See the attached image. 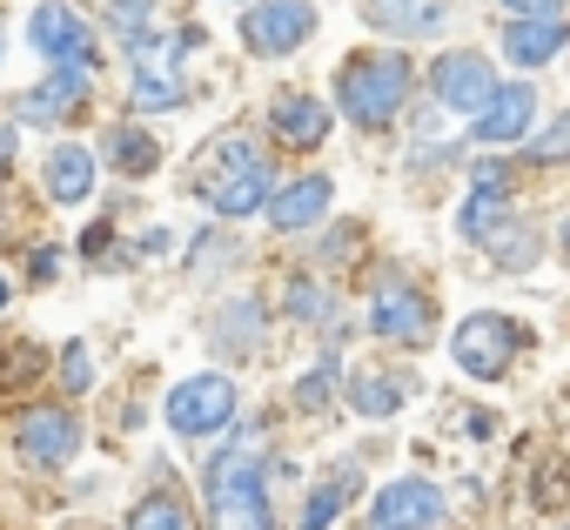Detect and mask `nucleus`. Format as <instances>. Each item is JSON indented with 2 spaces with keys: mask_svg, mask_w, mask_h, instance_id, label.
I'll use <instances>...</instances> for the list:
<instances>
[{
  "mask_svg": "<svg viewBox=\"0 0 570 530\" xmlns=\"http://www.w3.org/2000/svg\"><path fill=\"white\" fill-rule=\"evenodd\" d=\"M416 95V61L403 48H363L336 68V115L356 128H390Z\"/></svg>",
  "mask_w": 570,
  "mask_h": 530,
  "instance_id": "1",
  "label": "nucleus"
},
{
  "mask_svg": "<svg viewBox=\"0 0 570 530\" xmlns=\"http://www.w3.org/2000/svg\"><path fill=\"white\" fill-rule=\"evenodd\" d=\"M195 188H202V202H208L222 222H248V215H268V202H275V168H268V155H262L248 135L228 128V135L208 141Z\"/></svg>",
  "mask_w": 570,
  "mask_h": 530,
  "instance_id": "2",
  "label": "nucleus"
},
{
  "mask_svg": "<svg viewBox=\"0 0 570 530\" xmlns=\"http://www.w3.org/2000/svg\"><path fill=\"white\" fill-rule=\"evenodd\" d=\"M208 523L215 530H275V510H268V470H262V450L255 443H228L208 477Z\"/></svg>",
  "mask_w": 570,
  "mask_h": 530,
  "instance_id": "3",
  "label": "nucleus"
},
{
  "mask_svg": "<svg viewBox=\"0 0 570 530\" xmlns=\"http://www.w3.org/2000/svg\"><path fill=\"white\" fill-rule=\"evenodd\" d=\"M523 350H530V330L517 316H503V310H476V316H463L450 330V356H456V370L470 383H503Z\"/></svg>",
  "mask_w": 570,
  "mask_h": 530,
  "instance_id": "4",
  "label": "nucleus"
},
{
  "mask_svg": "<svg viewBox=\"0 0 570 530\" xmlns=\"http://www.w3.org/2000/svg\"><path fill=\"white\" fill-rule=\"evenodd\" d=\"M370 336L396 343V350L436 343V296L423 283H410V276H383L376 296H370Z\"/></svg>",
  "mask_w": 570,
  "mask_h": 530,
  "instance_id": "5",
  "label": "nucleus"
},
{
  "mask_svg": "<svg viewBox=\"0 0 570 530\" xmlns=\"http://www.w3.org/2000/svg\"><path fill=\"white\" fill-rule=\"evenodd\" d=\"M316 28H323L316 0H255V8H242V48L255 61H282V55L309 48Z\"/></svg>",
  "mask_w": 570,
  "mask_h": 530,
  "instance_id": "6",
  "label": "nucleus"
},
{
  "mask_svg": "<svg viewBox=\"0 0 570 530\" xmlns=\"http://www.w3.org/2000/svg\"><path fill=\"white\" fill-rule=\"evenodd\" d=\"M161 416H168V430L175 436H215V430H228L235 423V376L228 370H195L188 383H175L168 390V403H161Z\"/></svg>",
  "mask_w": 570,
  "mask_h": 530,
  "instance_id": "7",
  "label": "nucleus"
},
{
  "mask_svg": "<svg viewBox=\"0 0 570 530\" xmlns=\"http://www.w3.org/2000/svg\"><path fill=\"white\" fill-rule=\"evenodd\" d=\"M28 41H35V55L55 61V68H81V75L101 68V48H95L88 21L68 8V0H35V8H28Z\"/></svg>",
  "mask_w": 570,
  "mask_h": 530,
  "instance_id": "8",
  "label": "nucleus"
},
{
  "mask_svg": "<svg viewBox=\"0 0 570 530\" xmlns=\"http://www.w3.org/2000/svg\"><path fill=\"white\" fill-rule=\"evenodd\" d=\"M430 95H436V108H450V115L470 121L497 95V61L476 55V48H450V55L430 61Z\"/></svg>",
  "mask_w": 570,
  "mask_h": 530,
  "instance_id": "9",
  "label": "nucleus"
},
{
  "mask_svg": "<svg viewBox=\"0 0 570 530\" xmlns=\"http://www.w3.org/2000/svg\"><path fill=\"white\" fill-rule=\"evenodd\" d=\"M537 121H543L537 88L530 81H497V95L470 115V141L476 148H517V141H530Z\"/></svg>",
  "mask_w": 570,
  "mask_h": 530,
  "instance_id": "10",
  "label": "nucleus"
},
{
  "mask_svg": "<svg viewBox=\"0 0 570 530\" xmlns=\"http://www.w3.org/2000/svg\"><path fill=\"white\" fill-rule=\"evenodd\" d=\"M443 517H450V503L430 477H396L370 503V530H443Z\"/></svg>",
  "mask_w": 570,
  "mask_h": 530,
  "instance_id": "11",
  "label": "nucleus"
},
{
  "mask_svg": "<svg viewBox=\"0 0 570 530\" xmlns=\"http://www.w3.org/2000/svg\"><path fill=\"white\" fill-rule=\"evenodd\" d=\"M330 128H336V115H330V101H323V95L282 88V95L268 101V135H275L282 148H296V155L323 148V141H330Z\"/></svg>",
  "mask_w": 570,
  "mask_h": 530,
  "instance_id": "12",
  "label": "nucleus"
},
{
  "mask_svg": "<svg viewBox=\"0 0 570 530\" xmlns=\"http://www.w3.org/2000/svg\"><path fill=\"white\" fill-rule=\"evenodd\" d=\"M175 48H181V41H175ZM175 48L135 41V108H141V115H175V108L188 101V81H181Z\"/></svg>",
  "mask_w": 570,
  "mask_h": 530,
  "instance_id": "13",
  "label": "nucleus"
},
{
  "mask_svg": "<svg viewBox=\"0 0 570 530\" xmlns=\"http://www.w3.org/2000/svg\"><path fill=\"white\" fill-rule=\"evenodd\" d=\"M356 14L383 41H436V35H450V0H363Z\"/></svg>",
  "mask_w": 570,
  "mask_h": 530,
  "instance_id": "14",
  "label": "nucleus"
},
{
  "mask_svg": "<svg viewBox=\"0 0 570 530\" xmlns=\"http://www.w3.org/2000/svg\"><path fill=\"white\" fill-rule=\"evenodd\" d=\"M563 48H570V14H523V21H503V41H497V55L517 61L523 75L550 68Z\"/></svg>",
  "mask_w": 570,
  "mask_h": 530,
  "instance_id": "15",
  "label": "nucleus"
},
{
  "mask_svg": "<svg viewBox=\"0 0 570 530\" xmlns=\"http://www.w3.org/2000/svg\"><path fill=\"white\" fill-rule=\"evenodd\" d=\"M88 88H95V75H81V68H48V75L14 101V115L35 121V128H61L68 115L88 108Z\"/></svg>",
  "mask_w": 570,
  "mask_h": 530,
  "instance_id": "16",
  "label": "nucleus"
},
{
  "mask_svg": "<svg viewBox=\"0 0 570 530\" xmlns=\"http://www.w3.org/2000/svg\"><path fill=\"white\" fill-rule=\"evenodd\" d=\"M330 208H336V181H330V175H296L289 188H275L268 228H275V235H309L316 222H330Z\"/></svg>",
  "mask_w": 570,
  "mask_h": 530,
  "instance_id": "17",
  "label": "nucleus"
},
{
  "mask_svg": "<svg viewBox=\"0 0 570 530\" xmlns=\"http://www.w3.org/2000/svg\"><path fill=\"white\" fill-rule=\"evenodd\" d=\"M14 436H21V457H28L35 470H55V463H68V457L81 450V423H75L68 410H28V416L14 423Z\"/></svg>",
  "mask_w": 570,
  "mask_h": 530,
  "instance_id": "18",
  "label": "nucleus"
},
{
  "mask_svg": "<svg viewBox=\"0 0 570 530\" xmlns=\"http://www.w3.org/2000/svg\"><path fill=\"white\" fill-rule=\"evenodd\" d=\"M510 222H517V195H510V188H490V181H470V195H463V208H456V235H463L470 248H490Z\"/></svg>",
  "mask_w": 570,
  "mask_h": 530,
  "instance_id": "19",
  "label": "nucleus"
},
{
  "mask_svg": "<svg viewBox=\"0 0 570 530\" xmlns=\"http://www.w3.org/2000/svg\"><path fill=\"white\" fill-rule=\"evenodd\" d=\"M95 181H101V161H95V148H81V141H61V148L48 155V195H55L61 208H81V202L95 195Z\"/></svg>",
  "mask_w": 570,
  "mask_h": 530,
  "instance_id": "20",
  "label": "nucleus"
},
{
  "mask_svg": "<svg viewBox=\"0 0 570 530\" xmlns=\"http://www.w3.org/2000/svg\"><path fill=\"white\" fill-rule=\"evenodd\" d=\"M343 403H350L356 416L383 423V416H396V410L410 403V376H396V370H363V376L343 383Z\"/></svg>",
  "mask_w": 570,
  "mask_h": 530,
  "instance_id": "21",
  "label": "nucleus"
},
{
  "mask_svg": "<svg viewBox=\"0 0 570 530\" xmlns=\"http://www.w3.org/2000/svg\"><path fill=\"white\" fill-rule=\"evenodd\" d=\"M262 323H268L262 303H255V296H235V303L215 310V330H208V336H215V350H228V356H255V350H262Z\"/></svg>",
  "mask_w": 570,
  "mask_h": 530,
  "instance_id": "22",
  "label": "nucleus"
},
{
  "mask_svg": "<svg viewBox=\"0 0 570 530\" xmlns=\"http://www.w3.org/2000/svg\"><path fill=\"white\" fill-rule=\"evenodd\" d=\"M350 497H356V470L343 463L336 477H323L316 490H309V503H303V517H296V530H330L343 510H350Z\"/></svg>",
  "mask_w": 570,
  "mask_h": 530,
  "instance_id": "23",
  "label": "nucleus"
},
{
  "mask_svg": "<svg viewBox=\"0 0 570 530\" xmlns=\"http://www.w3.org/2000/svg\"><path fill=\"white\" fill-rule=\"evenodd\" d=\"M523 148H530V168H570V108L543 115Z\"/></svg>",
  "mask_w": 570,
  "mask_h": 530,
  "instance_id": "24",
  "label": "nucleus"
},
{
  "mask_svg": "<svg viewBox=\"0 0 570 530\" xmlns=\"http://www.w3.org/2000/svg\"><path fill=\"white\" fill-rule=\"evenodd\" d=\"M108 155H115V168H121V175H148V168L161 161L155 135H141V128H115V135H108Z\"/></svg>",
  "mask_w": 570,
  "mask_h": 530,
  "instance_id": "25",
  "label": "nucleus"
},
{
  "mask_svg": "<svg viewBox=\"0 0 570 530\" xmlns=\"http://www.w3.org/2000/svg\"><path fill=\"white\" fill-rule=\"evenodd\" d=\"M490 262H497V269H510V276H523L530 262H537V228H530V222H510V228L490 242Z\"/></svg>",
  "mask_w": 570,
  "mask_h": 530,
  "instance_id": "26",
  "label": "nucleus"
},
{
  "mask_svg": "<svg viewBox=\"0 0 570 530\" xmlns=\"http://www.w3.org/2000/svg\"><path fill=\"white\" fill-rule=\"evenodd\" d=\"M289 316H296V323H330V316H336V296H330L323 283L296 276V283H289Z\"/></svg>",
  "mask_w": 570,
  "mask_h": 530,
  "instance_id": "27",
  "label": "nucleus"
},
{
  "mask_svg": "<svg viewBox=\"0 0 570 530\" xmlns=\"http://www.w3.org/2000/svg\"><path fill=\"white\" fill-rule=\"evenodd\" d=\"M336 383H343V370H336V356H323V363L296 383V410H309V416H316L323 403H336Z\"/></svg>",
  "mask_w": 570,
  "mask_h": 530,
  "instance_id": "28",
  "label": "nucleus"
},
{
  "mask_svg": "<svg viewBox=\"0 0 570 530\" xmlns=\"http://www.w3.org/2000/svg\"><path fill=\"white\" fill-rule=\"evenodd\" d=\"M128 530H188V510L175 497H141L128 510Z\"/></svg>",
  "mask_w": 570,
  "mask_h": 530,
  "instance_id": "29",
  "label": "nucleus"
},
{
  "mask_svg": "<svg viewBox=\"0 0 570 530\" xmlns=\"http://www.w3.org/2000/svg\"><path fill=\"white\" fill-rule=\"evenodd\" d=\"M108 21H115V35H128V41H148V28H155V0H115Z\"/></svg>",
  "mask_w": 570,
  "mask_h": 530,
  "instance_id": "30",
  "label": "nucleus"
},
{
  "mask_svg": "<svg viewBox=\"0 0 570 530\" xmlns=\"http://www.w3.org/2000/svg\"><path fill=\"white\" fill-rule=\"evenodd\" d=\"M61 390H75V396L95 390V356H88V343H68V350H61Z\"/></svg>",
  "mask_w": 570,
  "mask_h": 530,
  "instance_id": "31",
  "label": "nucleus"
},
{
  "mask_svg": "<svg viewBox=\"0 0 570 530\" xmlns=\"http://www.w3.org/2000/svg\"><path fill=\"white\" fill-rule=\"evenodd\" d=\"M503 21H523V14H570V0H497Z\"/></svg>",
  "mask_w": 570,
  "mask_h": 530,
  "instance_id": "32",
  "label": "nucleus"
},
{
  "mask_svg": "<svg viewBox=\"0 0 570 530\" xmlns=\"http://www.w3.org/2000/svg\"><path fill=\"white\" fill-rule=\"evenodd\" d=\"M470 181H490V188H510V161H503V155H476V168H470Z\"/></svg>",
  "mask_w": 570,
  "mask_h": 530,
  "instance_id": "33",
  "label": "nucleus"
},
{
  "mask_svg": "<svg viewBox=\"0 0 570 530\" xmlns=\"http://www.w3.org/2000/svg\"><path fill=\"white\" fill-rule=\"evenodd\" d=\"M28 269H35V283H55V276H61V248H35Z\"/></svg>",
  "mask_w": 570,
  "mask_h": 530,
  "instance_id": "34",
  "label": "nucleus"
},
{
  "mask_svg": "<svg viewBox=\"0 0 570 530\" xmlns=\"http://www.w3.org/2000/svg\"><path fill=\"white\" fill-rule=\"evenodd\" d=\"M463 430H470V443H490V430H497V416H483V410H470V416H463Z\"/></svg>",
  "mask_w": 570,
  "mask_h": 530,
  "instance_id": "35",
  "label": "nucleus"
},
{
  "mask_svg": "<svg viewBox=\"0 0 570 530\" xmlns=\"http://www.w3.org/2000/svg\"><path fill=\"white\" fill-rule=\"evenodd\" d=\"M8 168H14V128L0 121V175H8Z\"/></svg>",
  "mask_w": 570,
  "mask_h": 530,
  "instance_id": "36",
  "label": "nucleus"
},
{
  "mask_svg": "<svg viewBox=\"0 0 570 530\" xmlns=\"http://www.w3.org/2000/svg\"><path fill=\"white\" fill-rule=\"evenodd\" d=\"M557 248H563V262H570V215L557 222Z\"/></svg>",
  "mask_w": 570,
  "mask_h": 530,
  "instance_id": "37",
  "label": "nucleus"
},
{
  "mask_svg": "<svg viewBox=\"0 0 570 530\" xmlns=\"http://www.w3.org/2000/svg\"><path fill=\"white\" fill-rule=\"evenodd\" d=\"M8 296H14V289H8V283H0V310H8Z\"/></svg>",
  "mask_w": 570,
  "mask_h": 530,
  "instance_id": "38",
  "label": "nucleus"
},
{
  "mask_svg": "<svg viewBox=\"0 0 570 530\" xmlns=\"http://www.w3.org/2000/svg\"><path fill=\"white\" fill-rule=\"evenodd\" d=\"M0 55H8V35H0Z\"/></svg>",
  "mask_w": 570,
  "mask_h": 530,
  "instance_id": "39",
  "label": "nucleus"
}]
</instances>
